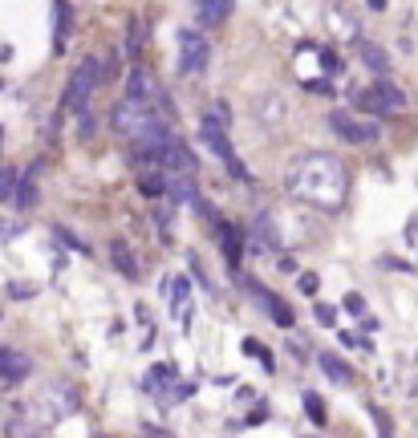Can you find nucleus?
Returning a JSON list of instances; mask_svg holds the SVG:
<instances>
[{"mask_svg":"<svg viewBox=\"0 0 418 438\" xmlns=\"http://www.w3.org/2000/svg\"><path fill=\"white\" fill-rule=\"evenodd\" d=\"M288 195L317 211H341V203L349 195V175L341 166V159L321 155V150L301 155L288 166Z\"/></svg>","mask_w":418,"mask_h":438,"instance_id":"nucleus-1","label":"nucleus"},{"mask_svg":"<svg viewBox=\"0 0 418 438\" xmlns=\"http://www.w3.org/2000/svg\"><path fill=\"white\" fill-rule=\"evenodd\" d=\"M228 122L219 114H203V122H199V130H203V142H208L211 150L219 155V162L232 171V179H240V183H248L252 175H248V166L240 162V155H235V146H232V139H228V130H224Z\"/></svg>","mask_w":418,"mask_h":438,"instance_id":"nucleus-2","label":"nucleus"},{"mask_svg":"<svg viewBox=\"0 0 418 438\" xmlns=\"http://www.w3.org/2000/svg\"><path fill=\"white\" fill-rule=\"evenodd\" d=\"M98 77H102V61H98V57H86V61H77V65H73L70 81H65V110L86 114L93 90H98Z\"/></svg>","mask_w":418,"mask_h":438,"instance_id":"nucleus-3","label":"nucleus"},{"mask_svg":"<svg viewBox=\"0 0 418 438\" xmlns=\"http://www.w3.org/2000/svg\"><path fill=\"white\" fill-rule=\"evenodd\" d=\"M357 110H366V114L382 118V114H398L402 106H406V93L398 90L394 81H386V77H378L373 86H366V90H357Z\"/></svg>","mask_w":418,"mask_h":438,"instance_id":"nucleus-4","label":"nucleus"},{"mask_svg":"<svg viewBox=\"0 0 418 438\" xmlns=\"http://www.w3.org/2000/svg\"><path fill=\"white\" fill-rule=\"evenodd\" d=\"M37 414L45 418V422H61V418L77 414V393L65 386V382H53V386H45V390L37 393Z\"/></svg>","mask_w":418,"mask_h":438,"instance_id":"nucleus-5","label":"nucleus"},{"mask_svg":"<svg viewBox=\"0 0 418 438\" xmlns=\"http://www.w3.org/2000/svg\"><path fill=\"white\" fill-rule=\"evenodd\" d=\"M208 57H211V45L203 33H195V29H183L179 33V73H203L208 70Z\"/></svg>","mask_w":418,"mask_h":438,"instance_id":"nucleus-6","label":"nucleus"},{"mask_svg":"<svg viewBox=\"0 0 418 438\" xmlns=\"http://www.w3.org/2000/svg\"><path fill=\"white\" fill-rule=\"evenodd\" d=\"M329 130L341 142H353V146H366V142L378 139V122H357V118H349L346 110L329 114Z\"/></svg>","mask_w":418,"mask_h":438,"instance_id":"nucleus-7","label":"nucleus"},{"mask_svg":"<svg viewBox=\"0 0 418 438\" xmlns=\"http://www.w3.org/2000/svg\"><path fill=\"white\" fill-rule=\"evenodd\" d=\"M244 288H248L256 304H260V308L272 317V324H280V329H293V321H297V317H293V308H288L284 300H277L272 292H268V288H264V284H260V280H252V276L244 280Z\"/></svg>","mask_w":418,"mask_h":438,"instance_id":"nucleus-8","label":"nucleus"},{"mask_svg":"<svg viewBox=\"0 0 418 438\" xmlns=\"http://www.w3.org/2000/svg\"><path fill=\"white\" fill-rule=\"evenodd\" d=\"M159 171H167V175H187V179H195L199 162H195V155L187 150L183 142L167 139V146H163V159H159Z\"/></svg>","mask_w":418,"mask_h":438,"instance_id":"nucleus-9","label":"nucleus"},{"mask_svg":"<svg viewBox=\"0 0 418 438\" xmlns=\"http://www.w3.org/2000/svg\"><path fill=\"white\" fill-rule=\"evenodd\" d=\"M126 102H134V106H150V102H159V81H155V73L150 70H130L126 77Z\"/></svg>","mask_w":418,"mask_h":438,"instance_id":"nucleus-10","label":"nucleus"},{"mask_svg":"<svg viewBox=\"0 0 418 438\" xmlns=\"http://www.w3.org/2000/svg\"><path fill=\"white\" fill-rule=\"evenodd\" d=\"M33 369V361L24 357L21 349H8L0 345V382H21L24 373Z\"/></svg>","mask_w":418,"mask_h":438,"instance_id":"nucleus-11","label":"nucleus"},{"mask_svg":"<svg viewBox=\"0 0 418 438\" xmlns=\"http://www.w3.org/2000/svg\"><path fill=\"white\" fill-rule=\"evenodd\" d=\"M171 304H175V321L183 329H191V280L187 276L171 280Z\"/></svg>","mask_w":418,"mask_h":438,"instance_id":"nucleus-12","label":"nucleus"},{"mask_svg":"<svg viewBox=\"0 0 418 438\" xmlns=\"http://www.w3.org/2000/svg\"><path fill=\"white\" fill-rule=\"evenodd\" d=\"M235 0H195V21L199 24H224L232 17Z\"/></svg>","mask_w":418,"mask_h":438,"instance_id":"nucleus-13","label":"nucleus"},{"mask_svg":"<svg viewBox=\"0 0 418 438\" xmlns=\"http://www.w3.org/2000/svg\"><path fill=\"white\" fill-rule=\"evenodd\" d=\"M215 231H219V240H224V256H228V264L235 268L240 256H244V235H240L228 219H219V215H215Z\"/></svg>","mask_w":418,"mask_h":438,"instance_id":"nucleus-14","label":"nucleus"},{"mask_svg":"<svg viewBox=\"0 0 418 438\" xmlns=\"http://www.w3.org/2000/svg\"><path fill=\"white\" fill-rule=\"evenodd\" d=\"M357 57H362V65H366V70H373L378 77L390 70V57H386V49L373 45V41H357Z\"/></svg>","mask_w":418,"mask_h":438,"instance_id":"nucleus-15","label":"nucleus"},{"mask_svg":"<svg viewBox=\"0 0 418 438\" xmlns=\"http://www.w3.org/2000/svg\"><path fill=\"white\" fill-rule=\"evenodd\" d=\"M317 366L325 369L329 382H337V386H349V382H353V369H349L337 353H321V357H317Z\"/></svg>","mask_w":418,"mask_h":438,"instance_id":"nucleus-16","label":"nucleus"},{"mask_svg":"<svg viewBox=\"0 0 418 438\" xmlns=\"http://www.w3.org/2000/svg\"><path fill=\"white\" fill-rule=\"evenodd\" d=\"M110 260H114V268L122 272V276H139V264H134V256H130V248H126L122 240L110 244Z\"/></svg>","mask_w":418,"mask_h":438,"instance_id":"nucleus-17","label":"nucleus"},{"mask_svg":"<svg viewBox=\"0 0 418 438\" xmlns=\"http://www.w3.org/2000/svg\"><path fill=\"white\" fill-rule=\"evenodd\" d=\"M53 13H57V49H65V41H70V29H73L70 0H53Z\"/></svg>","mask_w":418,"mask_h":438,"instance_id":"nucleus-18","label":"nucleus"},{"mask_svg":"<svg viewBox=\"0 0 418 438\" xmlns=\"http://www.w3.org/2000/svg\"><path fill=\"white\" fill-rule=\"evenodd\" d=\"M280 118H284V102H280V93H264V97H260V122L277 126Z\"/></svg>","mask_w":418,"mask_h":438,"instance_id":"nucleus-19","label":"nucleus"},{"mask_svg":"<svg viewBox=\"0 0 418 438\" xmlns=\"http://www.w3.org/2000/svg\"><path fill=\"white\" fill-rule=\"evenodd\" d=\"M139 191L146 195V199H159V195L167 191V175H163V171H150V175H142V179H139Z\"/></svg>","mask_w":418,"mask_h":438,"instance_id":"nucleus-20","label":"nucleus"},{"mask_svg":"<svg viewBox=\"0 0 418 438\" xmlns=\"http://www.w3.org/2000/svg\"><path fill=\"white\" fill-rule=\"evenodd\" d=\"M304 414H309V418H313V422H317V426H325V398H321V393H313V390H309V393H304Z\"/></svg>","mask_w":418,"mask_h":438,"instance_id":"nucleus-21","label":"nucleus"},{"mask_svg":"<svg viewBox=\"0 0 418 438\" xmlns=\"http://www.w3.org/2000/svg\"><path fill=\"white\" fill-rule=\"evenodd\" d=\"M17 183H21V175H17L13 166H4V171H0V203H13V195H17Z\"/></svg>","mask_w":418,"mask_h":438,"instance_id":"nucleus-22","label":"nucleus"},{"mask_svg":"<svg viewBox=\"0 0 418 438\" xmlns=\"http://www.w3.org/2000/svg\"><path fill=\"white\" fill-rule=\"evenodd\" d=\"M329 21H333V33H337V37H346V41H357V21H353V17L329 13Z\"/></svg>","mask_w":418,"mask_h":438,"instance_id":"nucleus-23","label":"nucleus"},{"mask_svg":"<svg viewBox=\"0 0 418 438\" xmlns=\"http://www.w3.org/2000/svg\"><path fill=\"white\" fill-rule=\"evenodd\" d=\"M370 418H373V430H378V438H394V426H390V414H386V410H378V406H373Z\"/></svg>","mask_w":418,"mask_h":438,"instance_id":"nucleus-24","label":"nucleus"},{"mask_svg":"<svg viewBox=\"0 0 418 438\" xmlns=\"http://www.w3.org/2000/svg\"><path fill=\"white\" fill-rule=\"evenodd\" d=\"M139 49H142V21L134 17V21H130V33H126V53L139 57Z\"/></svg>","mask_w":418,"mask_h":438,"instance_id":"nucleus-25","label":"nucleus"},{"mask_svg":"<svg viewBox=\"0 0 418 438\" xmlns=\"http://www.w3.org/2000/svg\"><path fill=\"white\" fill-rule=\"evenodd\" d=\"M17 187H21V191H17L13 199H17L21 208H33V203H37V187H33V179H21Z\"/></svg>","mask_w":418,"mask_h":438,"instance_id":"nucleus-26","label":"nucleus"},{"mask_svg":"<svg viewBox=\"0 0 418 438\" xmlns=\"http://www.w3.org/2000/svg\"><path fill=\"white\" fill-rule=\"evenodd\" d=\"M167 377H171V369H167V366H155L150 373H146V382H142V386H146V390H163Z\"/></svg>","mask_w":418,"mask_h":438,"instance_id":"nucleus-27","label":"nucleus"},{"mask_svg":"<svg viewBox=\"0 0 418 438\" xmlns=\"http://www.w3.org/2000/svg\"><path fill=\"white\" fill-rule=\"evenodd\" d=\"M244 353H252L256 361H264V369H272V357H268V349L260 345V341H244Z\"/></svg>","mask_w":418,"mask_h":438,"instance_id":"nucleus-28","label":"nucleus"},{"mask_svg":"<svg viewBox=\"0 0 418 438\" xmlns=\"http://www.w3.org/2000/svg\"><path fill=\"white\" fill-rule=\"evenodd\" d=\"M297 288H301L304 297H317V288H321V276H317V272H304V276H301V284H297Z\"/></svg>","mask_w":418,"mask_h":438,"instance_id":"nucleus-29","label":"nucleus"},{"mask_svg":"<svg viewBox=\"0 0 418 438\" xmlns=\"http://www.w3.org/2000/svg\"><path fill=\"white\" fill-rule=\"evenodd\" d=\"M317 321L325 324V329H333V324H337V313H333L329 304H317Z\"/></svg>","mask_w":418,"mask_h":438,"instance_id":"nucleus-30","label":"nucleus"},{"mask_svg":"<svg viewBox=\"0 0 418 438\" xmlns=\"http://www.w3.org/2000/svg\"><path fill=\"white\" fill-rule=\"evenodd\" d=\"M321 65H325L329 73H337V70H341V61H337V53H333V49H321Z\"/></svg>","mask_w":418,"mask_h":438,"instance_id":"nucleus-31","label":"nucleus"},{"mask_svg":"<svg viewBox=\"0 0 418 438\" xmlns=\"http://www.w3.org/2000/svg\"><path fill=\"white\" fill-rule=\"evenodd\" d=\"M304 90L309 93H333V86H329L325 77H317V81H304Z\"/></svg>","mask_w":418,"mask_h":438,"instance_id":"nucleus-32","label":"nucleus"},{"mask_svg":"<svg viewBox=\"0 0 418 438\" xmlns=\"http://www.w3.org/2000/svg\"><path fill=\"white\" fill-rule=\"evenodd\" d=\"M346 308H349V313H366V300L357 297V292H349V297H346Z\"/></svg>","mask_w":418,"mask_h":438,"instance_id":"nucleus-33","label":"nucleus"},{"mask_svg":"<svg viewBox=\"0 0 418 438\" xmlns=\"http://www.w3.org/2000/svg\"><path fill=\"white\" fill-rule=\"evenodd\" d=\"M82 118V139H90L93 134V118H90V110H86V114H77Z\"/></svg>","mask_w":418,"mask_h":438,"instance_id":"nucleus-34","label":"nucleus"},{"mask_svg":"<svg viewBox=\"0 0 418 438\" xmlns=\"http://www.w3.org/2000/svg\"><path fill=\"white\" fill-rule=\"evenodd\" d=\"M366 4H370L373 13H382V8H386V0H366Z\"/></svg>","mask_w":418,"mask_h":438,"instance_id":"nucleus-35","label":"nucleus"},{"mask_svg":"<svg viewBox=\"0 0 418 438\" xmlns=\"http://www.w3.org/2000/svg\"><path fill=\"white\" fill-rule=\"evenodd\" d=\"M0 139H4V130H0Z\"/></svg>","mask_w":418,"mask_h":438,"instance_id":"nucleus-36","label":"nucleus"}]
</instances>
